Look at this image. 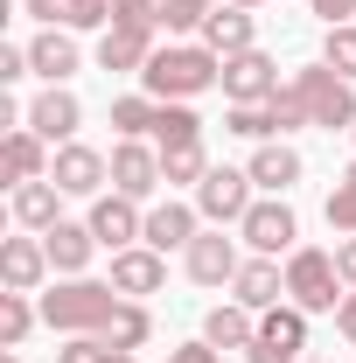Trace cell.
I'll return each mask as SVG.
<instances>
[{"instance_id": "12", "label": "cell", "mask_w": 356, "mask_h": 363, "mask_svg": "<svg viewBox=\"0 0 356 363\" xmlns=\"http://www.w3.org/2000/svg\"><path fill=\"white\" fill-rule=\"evenodd\" d=\"M245 238H223V230H203L189 252H182V272L196 279V286H230L238 266H245V252H238Z\"/></svg>"}, {"instance_id": "1", "label": "cell", "mask_w": 356, "mask_h": 363, "mask_svg": "<svg viewBox=\"0 0 356 363\" xmlns=\"http://www.w3.org/2000/svg\"><path fill=\"white\" fill-rule=\"evenodd\" d=\"M119 301H126V294H119L112 279H91V272L56 279V286L35 294V308H43V321L56 335H105V321L119 315Z\"/></svg>"}, {"instance_id": "21", "label": "cell", "mask_w": 356, "mask_h": 363, "mask_svg": "<svg viewBox=\"0 0 356 363\" xmlns=\"http://www.w3.org/2000/svg\"><path fill=\"white\" fill-rule=\"evenodd\" d=\"M21 14H35L43 28H70V35L112 28V0H21Z\"/></svg>"}, {"instance_id": "42", "label": "cell", "mask_w": 356, "mask_h": 363, "mask_svg": "<svg viewBox=\"0 0 356 363\" xmlns=\"http://www.w3.org/2000/svg\"><path fill=\"white\" fill-rule=\"evenodd\" d=\"M335 266H343V286H356V238H335Z\"/></svg>"}, {"instance_id": "38", "label": "cell", "mask_w": 356, "mask_h": 363, "mask_svg": "<svg viewBox=\"0 0 356 363\" xmlns=\"http://www.w3.org/2000/svg\"><path fill=\"white\" fill-rule=\"evenodd\" d=\"M21 77H35V70H28V43H7V49H0V84L14 91Z\"/></svg>"}, {"instance_id": "23", "label": "cell", "mask_w": 356, "mask_h": 363, "mask_svg": "<svg viewBox=\"0 0 356 363\" xmlns=\"http://www.w3.org/2000/svg\"><path fill=\"white\" fill-rule=\"evenodd\" d=\"M154 35H126V28H105L98 35V70H112V77H140L147 63H154Z\"/></svg>"}, {"instance_id": "9", "label": "cell", "mask_w": 356, "mask_h": 363, "mask_svg": "<svg viewBox=\"0 0 356 363\" xmlns=\"http://www.w3.org/2000/svg\"><path fill=\"white\" fill-rule=\"evenodd\" d=\"M91 238H98V245H105V252H126V245H140V238H147V210H140L133 196H119V189H112V196H91Z\"/></svg>"}, {"instance_id": "27", "label": "cell", "mask_w": 356, "mask_h": 363, "mask_svg": "<svg viewBox=\"0 0 356 363\" xmlns=\"http://www.w3.org/2000/svg\"><path fill=\"white\" fill-rule=\"evenodd\" d=\"M210 168H217V161L203 154V140H189V147H161V182H168V189H196Z\"/></svg>"}, {"instance_id": "26", "label": "cell", "mask_w": 356, "mask_h": 363, "mask_svg": "<svg viewBox=\"0 0 356 363\" xmlns=\"http://www.w3.org/2000/svg\"><path fill=\"white\" fill-rule=\"evenodd\" d=\"M252 335H259V315L238 308V301H217V308L203 315V342H210V350H252Z\"/></svg>"}, {"instance_id": "34", "label": "cell", "mask_w": 356, "mask_h": 363, "mask_svg": "<svg viewBox=\"0 0 356 363\" xmlns=\"http://www.w3.org/2000/svg\"><path fill=\"white\" fill-rule=\"evenodd\" d=\"M321 63H328L335 77H350V84H356V21H343V28H321Z\"/></svg>"}, {"instance_id": "39", "label": "cell", "mask_w": 356, "mask_h": 363, "mask_svg": "<svg viewBox=\"0 0 356 363\" xmlns=\"http://www.w3.org/2000/svg\"><path fill=\"white\" fill-rule=\"evenodd\" d=\"M161 363H223V350H210V342L196 335V342H182V350H168Z\"/></svg>"}, {"instance_id": "35", "label": "cell", "mask_w": 356, "mask_h": 363, "mask_svg": "<svg viewBox=\"0 0 356 363\" xmlns=\"http://www.w3.org/2000/svg\"><path fill=\"white\" fill-rule=\"evenodd\" d=\"M223 133L252 140V147H259V140H279V133H272V112H266V98H259V105H230V112H223Z\"/></svg>"}, {"instance_id": "16", "label": "cell", "mask_w": 356, "mask_h": 363, "mask_svg": "<svg viewBox=\"0 0 356 363\" xmlns=\"http://www.w3.org/2000/svg\"><path fill=\"white\" fill-rule=\"evenodd\" d=\"M196 238H203V210L182 203V196H168V203L147 210V238H140V245H154V252H189Z\"/></svg>"}, {"instance_id": "2", "label": "cell", "mask_w": 356, "mask_h": 363, "mask_svg": "<svg viewBox=\"0 0 356 363\" xmlns=\"http://www.w3.org/2000/svg\"><path fill=\"white\" fill-rule=\"evenodd\" d=\"M140 84H147V98H182V105H196L203 91H223V56L203 43H161L154 49V63L140 70Z\"/></svg>"}, {"instance_id": "37", "label": "cell", "mask_w": 356, "mask_h": 363, "mask_svg": "<svg viewBox=\"0 0 356 363\" xmlns=\"http://www.w3.org/2000/svg\"><path fill=\"white\" fill-rule=\"evenodd\" d=\"M56 363H112V342L105 335H63Z\"/></svg>"}, {"instance_id": "8", "label": "cell", "mask_w": 356, "mask_h": 363, "mask_svg": "<svg viewBox=\"0 0 356 363\" xmlns=\"http://www.w3.org/2000/svg\"><path fill=\"white\" fill-rule=\"evenodd\" d=\"M49 245L43 230H28V238H0V286L7 294H43L49 286Z\"/></svg>"}, {"instance_id": "24", "label": "cell", "mask_w": 356, "mask_h": 363, "mask_svg": "<svg viewBox=\"0 0 356 363\" xmlns=\"http://www.w3.org/2000/svg\"><path fill=\"white\" fill-rule=\"evenodd\" d=\"M49 140L43 133H28V126H14V133L0 140V168H7V182H43L49 175Z\"/></svg>"}, {"instance_id": "22", "label": "cell", "mask_w": 356, "mask_h": 363, "mask_svg": "<svg viewBox=\"0 0 356 363\" xmlns=\"http://www.w3.org/2000/svg\"><path fill=\"white\" fill-rule=\"evenodd\" d=\"M203 49H217V56H238V49H259V28H252V7H230L223 0L217 14L203 21V35H196Z\"/></svg>"}, {"instance_id": "14", "label": "cell", "mask_w": 356, "mask_h": 363, "mask_svg": "<svg viewBox=\"0 0 356 363\" xmlns=\"http://www.w3.org/2000/svg\"><path fill=\"white\" fill-rule=\"evenodd\" d=\"M230 301H238V308H252V315L279 308V301H287V266L266 259V252H252V259L238 266V279H230Z\"/></svg>"}, {"instance_id": "7", "label": "cell", "mask_w": 356, "mask_h": 363, "mask_svg": "<svg viewBox=\"0 0 356 363\" xmlns=\"http://www.w3.org/2000/svg\"><path fill=\"white\" fill-rule=\"evenodd\" d=\"M238 238H245L252 252L279 259V252H294V245H301V217H294V203H287V196H259V203L245 210Z\"/></svg>"}, {"instance_id": "40", "label": "cell", "mask_w": 356, "mask_h": 363, "mask_svg": "<svg viewBox=\"0 0 356 363\" xmlns=\"http://www.w3.org/2000/svg\"><path fill=\"white\" fill-rule=\"evenodd\" d=\"M314 14H321V28H343V21H356V0H308Z\"/></svg>"}, {"instance_id": "10", "label": "cell", "mask_w": 356, "mask_h": 363, "mask_svg": "<svg viewBox=\"0 0 356 363\" xmlns=\"http://www.w3.org/2000/svg\"><path fill=\"white\" fill-rule=\"evenodd\" d=\"M49 182H56L63 196H105V182H112V154H98V147H84V140H70V147H56Z\"/></svg>"}, {"instance_id": "29", "label": "cell", "mask_w": 356, "mask_h": 363, "mask_svg": "<svg viewBox=\"0 0 356 363\" xmlns=\"http://www.w3.org/2000/svg\"><path fill=\"white\" fill-rule=\"evenodd\" d=\"M189 140H203V112L182 105V98H168L154 112V147H189Z\"/></svg>"}, {"instance_id": "20", "label": "cell", "mask_w": 356, "mask_h": 363, "mask_svg": "<svg viewBox=\"0 0 356 363\" xmlns=\"http://www.w3.org/2000/svg\"><path fill=\"white\" fill-rule=\"evenodd\" d=\"M43 245H49V266H56V279H77V272H91V259L105 252L98 238H91V224H49L43 230Z\"/></svg>"}, {"instance_id": "44", "label": "cell", "mask_w": 356, "mask_h": 363, "mask_svg": "<svg viewBox=\"0 0 356 363\" xmlns=\"http://www.w3.org/2000/svg\"><path fill=\"white\" fill-rule=\"evenodd\" d=\"M230 7H266V0H230Z\"/></svg>"}, {"instance_id": "45", "label": "cell", "mask_w": 356, "mask_h": 363, "mask_svg": "<svg viewBox=\"0 0 356 363\" xmlns=\"http://www.w3.org/2000/svg\"><path fill=\"white\" fill-rule=\"evenodd\" d=\"M301 363H321V357H301Z\"/></svg>"}, {"instance_id": "4", "label": "cell", "mask_w": 356, "mask_h": 363, "mask_svg": "<svg viewBox=\"0 0 356 363\" xmlns=\"http://www.w3.org/2000/svg\"><path fill=\"white\" fill-rule=\"evenodd\" d=\"M287 84L301 91L308 126H321V133H350V126H356V84H350V77H335L328 63H301Z\"/></svg>"}, {"instance_id": "15", "label": "cell", "mask_w": 356, "mask_h": 363, "mask_svg": "<svg viewBox=\"0 0 356 363\" xmlns=\"http://www.w3.org/2000/svg\"><path fill=\"white\" fill-rule=\"evenodd\" d=\"M112 189L133 196V203H147V196L161 189V147H147V140H119V147H112Z\"/></svg>"}, {"instance_id": "43", "label": "cell", "mask_w": 356, "mask_h": 363, "mask_svg": "<svg viewBox=\"0 0 356 363\" xmlns=\"http://www.w3.org/2000/svg\"><path fill=\"white\" fill-rule=\"evenodd\" d=\"M112 363H140V350H112Z\"/></svg>"}, {"instance_id": "3", "label": "cell", "mask_w": 356, "mask_h": 363, "mask_svg": "<svg viewBox=\"0 0 356 363\" xmlns=\"http://www.w3.org/2000/svg\"><path fill=\"white\" fill-rule=\"evenodd\" d=\"M343 266H335V252H321V245H294L287 252V301L294 308H308V315H335L343 308Z\"/></svg>"}, {"instance_id": "28", "label": "cell", "mask_w": 356, "mask_h": 363, "mask_svg": "<svg viewBox=\"0 0 356 363\" xmlns=\"http://www.w3.org/2000/svg\"><path fill=\"white\" fill-rule=\"evenodd\" d=\"M105 342H112V350H147V342H154V315H147V301H119V315L105 321Z\"/></svg>"}, {"instance_id": "6", "label": "cell", "mask_w": 356, "mask_h": 363, "mask_svg": "<svg viewBox=\"0 0 356 363\" xmlns=\"http://www.w3.org/2000/svg\"><path fill=\"white\" fill-rule=\"evenodd\" d=\"M252 189H259V182L245 175V168H210V175L196 182V210H203V224H245V210H252V203H259V196H252Z\"/></svg>"}, {"instance_id": "33", "label": "cell", "mask_w": 356, "mask_h": 363, "mask_svg": "<svg viewBox=\"0 0 356 363\" xmlns=\"http://www.w3.org/2000/svg\"><path fill=\"white\" fill-rule=\"evenodd\" d=\"M223 0H161V28L168 35H203V21L217 14Z\"/></svg>"}, {"instance_id": "46", "label": "cell", "mask_w": 356, "mask_h": 363, "mask_svg": "<svg viewBox=\"0 0 356 363\" xmlns=\"http://www.w3.org/2000/svg\"><path fill=\"white\" fill-rule=\"evenodd\" d=\"M350 140H356V126H350Z\"/></svg>"}, {"instance_id": "5", "label": "cell", "mask_w": 356, "mask_h": 363, "mask_svg": "<svg viewBox=\"0 0 356 363\" xmlns=\"http://www.w3.org/2000/svg\"><path fill=\"white\" fill-rule=\"evenodd\" d=\"M301 350H308V308L279 301V308L259 315V335H252L245 363H301Z\"/></svg>"}, {"instance_id": "25", "label": "cell", "mask_w": 356, "mask_h": 363, "mask_svg": "<svg viewBox=\"0 0 356 363\" xmlns=\"http://www.w3.org/2000/svg\"><path fill=\"white\" fill-rule=\"evenodd\" d=\"M14 224L21 230H49V224H63V189L56 182H14Z\"/></svg>"}, {"instance_id": "36", "label": "cell", "mask_w": 356, "mask_h": 363, "mask_svg": "<svg viewBox=\"0 0 356 363\" xmlns=\"http://www.w3.org/2000/svg\"><path fill=\"white\" fill-rule=\"evenodd\" d=\"M266 112H272V133H279V140L308 126V105H301V91H294V84H279V91H272V98H266Z\"/></svg>"}, {"instance_id": "17", "label": "cell", "mask_w": 356, "mask_h": 363, "mask_svg": "<svg viewBox=\"0 0 356 363\" xmlns=\"http://www.w3.org/2000/svg\"><path fill=\"white\" fill-rule=\"evenodd\" d=\"M112 286H119L126 301L161 294V286H168V252H154V245H126V252H112Z\"/></svg>"}, {"instance_id": "30", "label": "cell", "mask_w": 356, "mask_h": 363, "mask_svg": "<svg viewBox=\"0 0 356 363\" xmlns=\"http://www.w3.org/2000/svg\"><path fill=\"white\" fill-rule=\"evenodd\" d=\"M35 321H43V308H35V294H0V350H21Z\"/></svg>"}, {"instance_id": "32", "label": "cell", "mask_w": 356, "mask_h": 363, "mask_svg": "<svg viewBox=\"0 0 356 363\" xmlns=\"http://www.w3.org/2000/svg\"><path fill=\"white\" fill-rule=\"evenodd\" d=\"M112 28H126V35H168L161 28V0H112Z\"/></svg>"}, {"instance_id": "18", "label": "cell", "mask_w": 356, "mask_h": 363, "mask_svg": "<svg viewBox=\"0 0 356 363\" xmlns=\"http://www.w3.org/2000/svg\"><path fill=\"white\" fill-rule=\"evenodd\" d=\"M28 70H35L43 84H70V77L84 70V49H77V35H70V28H43V35L28 43Z\"/></svg>"}, {"instance_id": "11", "label": "cell", "mask_w": 356, "mask_h": 363, "mask_svg": "<svg viewBox=\"0 0 356 363\" xmlns=\"http://www.w3.org/2000/svg\"><path fill=\"white\" fill-rule=\"evenodd\" d=\"M77 126H84V105H77L70 84H43L35 98H28V133H43L49 147H70Z\"/></svg>"}, {"instance_id": "19", "label": "cell", "mask_w": 356, "mask_h": 363, "mask_svg": "<svg viewBox=\"0 0 356 363\" xmlns=\"http://www.w3.org/2000/svg\"><path fill=\"white\" fill-rule=\"evenodd\" d=\"M245 175L259 182L266 196H287L294 182L308 175V161H301V147H287V140H259V147H252V161H245Z\"/></svg>"}, {"instance_id": "31", "label": "cell", "mask_w": 356, "mask_h": 363, "mask_svg": "<svg viewBox=\"0 0 356 363\" xmlns=\"http://www.w3.org/2000/svg\"><path fill=\"white\" fill-rule=\"evenodd\" d=\"M154 112H161V98H147V91H140V98H112V133L119 140H147L154 133Z\"/></svg>"}, {"instance_id": "13", "label": "cell", "mask_w": 356, "mask_h": 363, "mask_svg": "<svg viewBox=\"0 0 356 363\" xmlns=\"http://www.w3.org/2000/svg\"><path fill=\"white\" fill-rule=\"evenodd\" d=\"M279 91V63H272L266 49H238V56H223V98L230 105H259Z\"/></svg>"}, {"instance_id": "41", "label": "cell", "mask_w": 356, "mask_h": 363, "mask_svg": "<svg viewBox=\"0 0 356 363\" xmlns=\"http://www.w3.org/2000/svg\"><path fill=\"white\" fill-rule=\"evenodd\" d=\"M335 328H343V342L356 350V286L343 294V308H335Z\"/></svg>"}]
</instances>
